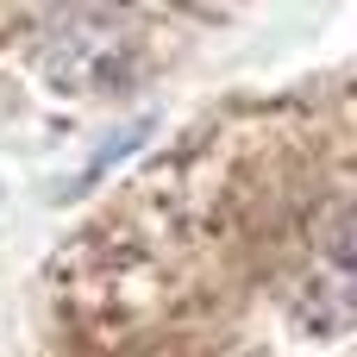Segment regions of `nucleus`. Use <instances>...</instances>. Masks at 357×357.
<instances>
[{
	"mask_svg": "<svg viewBox=\"0 0 357 357\" xmlns=\"http://www.w3.org/2000/svg\"><path fill=\"white\" fill-rule=\"evenodd\" d=\"M38 63L63 94H113L138 75V31L119 13H63Z\"/></svg>",
	"mask_w": 357,
	"mask_h": 357,
	"instance_id": "nucleus-1",
	"label": "nucleus"
},
{
	"mask_svg": "<svg viewBox=\"0 0 357 357\" xmlns=\"http://www.w3.org/2000/svg\"><path fill=\"white\" fill-rule=\"evenodd\" d=\"M301 307L320 333H351L357 326V201L326 220L314 264H307V282H301Z\"/></svg>",
	"mask_w": 357,
	"mask_h": 357,
	"instance_id": "nucleus-2",
	"label": "nucleus"
},
{
	"mask_svg": "<svg viewBox=\"0 0 357 357\" xmlns=\"http://www.w3.org/2000/svg\"><path fill=\"white\" fill-rule=\"evenodd\" d=\"M144 138H151V119H132V126H119V132H113V138L100 144V157H94V163L82 169V188H88V182H100V176H107V169H113V163H119L126 151H138Z\"/></svg>",
	"mask_w": 357,
	"mask_h": 357,
	"instance_id": "nucleus-3",
	"label": "nucleus"
}]
</instances>
